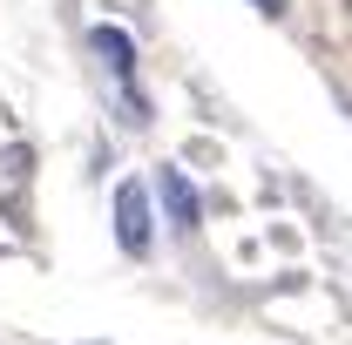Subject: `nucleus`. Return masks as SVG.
I'll return each instance as SVG.
<instances>
[{"instance_id":"f257e3e1","label":"nucleus","mask_w":352,"mask_h":345,"mask_svg":"<svg viewBox=\"0 0 352 345\" xmlns=\"http://www.w3.org/2000/svg\"><path fill=\"white\" fill-rule=\"evenodd\" d=\"M88 47L109 61V75H116V88H122V109H129V122H142V88H135V47L122 27H95L88 34Z\"/></svg>"},{"instance_id":"f03ea898","label":"nucleus","mask_w":352,"mask_h":345,"mask_svg":"<svg viewBox=\"0 0 352 345\" xmlns=\"http://www.w3.org/2000/svg\"><path fill=\"white\" fill-rule=\"evenodd\" d=\"M116 244L129 258L149 251V197H142V183H116Z\"/></svg>"},{"instance_id":"7ed1b4c3","label":"nucleus","mask_w":352,"mask_h":345,"mask_svg":"<svg viewBox=\"0 0 352 345\" xmlns=\"http://www.w3.org/2000/svg\"><path fill=\"white\" fill-rule=\"evenodd\" d=\"M156 197H163V210H170L176 230H197V223H204V203H197V190H190V176H183V170H170V163H163Z\"/></svg>"},{"instance_id":"20e7f679","label":"nucleus","mask_w":352,"mask_h":345,"mask_svg":"<svg viewBox=\"0 0 352 345\" xmlns=\"http://www.w3.org/2000/svg\"><path fill=\"white\" fill-rule=\"evenodd\" d=\"M258 7H264V14H285V0H258Z\"/></svg>"},{"instance_id":"39448f33","label":"nucleus","mask_w":352,"mask_h":345,"mask_svg":"<svg viewBox=\"0 0 352 345\" xmlns=\"http://www.w3.org/2000/svg\"><path fill=\"white\" fill-rule=\"evenodd\" d=\"M346 14H352V0H346Z\"/></svg>"}]
</instances>
